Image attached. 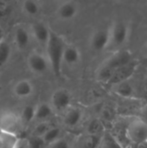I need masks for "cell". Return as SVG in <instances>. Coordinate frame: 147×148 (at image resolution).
Listing matches in <instances>:
<instances>
[{"instance_id": "1", "label": "cell", "mask_w": 147, "mask_h": 148, "mask_svg": "<svg viewBox=\"0 0 147 148\" xmlns=\"http://www.w3.org/2000/svg\"><path fill=\"white\" fill-rule=\"evenodd\" d=\"M131 62V54L128 51H118L104 62L98 70L97 77L101 82H111L114 74Z\"/></svg>"}, {"instance_id": "2", "label": "cell", "mask_w": 147, "mask_h": 148, "mask_svg": "<svg viewBox=\"0 0 147 148\" xmlns=\"http://www.w3.org/2000/svg\"><path fill=\"white\" fill-rule=\"evenodd\" d=\"M64 40L57 34L51 32L46 44L47 59L54 74L59 76L63 64V54L66 48Z\"/></svg>"}, {"instance_id": "3", "label": "cell", "mask_w": 147, "mask_h": 148, "mask_svg": "<svg viewBox=\"0 0 147 148\" xmlns=\"http://www.w3.org/2000/svg\"><path fill=\"white\" fill-rule=\"evenodd\" d=\"M110 43L109 47L120 48L123 46L128 40L130 34V27L124 21H116L109 28Z\"/></svg>"}, {"instance_id": "4", "label": "cell", "mask_w": 147, "mask_h": 148, "mask_svg": "<svg viewBox=\"0 0 147 148\" xmlns=\"http://www.w3.org/2000/svg\"><path fill=\"white\" fill-rule=\"evenodd\" d=\"M126 134L127 139L135 144L147 143V123L139 119L134 120L127 126Z\"/></svg>"}, {"instance_id": "5", "label": "cell", "mask_w": 147, "mask_h": 148, "mask_svg": "<svg viewBox=\"0 0 147 148\" xmlns=\"http://www.w3.org/2000/svg\"><path fill=\"white\" fill-rule=\"evenodd\" d=\"M27 63L29 69L35 74H43L49 67L47 57L37 52H33L28 56Z\"/></svg>"}, {"instance_id": "6", "label": "cell", "mask_w": 147, "mask_h": 148, "mask_svg": "<svg viewBox=\"0 0 147 148\" xmlns=\"http://www.w3.org/2000/svg\"><path fill=\"white\" fill-rule=\"evenodd\" d=\"M110 33L109 29L96 30L91 36L90 46L94 51H102L109 47Z\"/></svg>"}, {"instance_id": "7", "label": "cell", "mask_w": 147, "mask_h": 148, "mask_svg": "<svg viewBox=\"0 0 147 148\" xmlns=\"http://www.w3.org/2000/svg\"><path fill=\"white\" fill-rule=\"evenodd\" d=\"M20 124L19 117L12 112H7L0 116V132L16 134Z\"/></svg>"}, {"instance_id": "8", "label": "cell", "mask_w": 147, "mask_h": 148, "mask_svg": "<svg viewBox=\"0 0 147 148\" xmlns=\"http://www.w3.org/2000/svg\"><path fill=\"white\" fill-rule=\"evenodd\" d=\"M72 101L71 95L66 89H57L54 92L51 98V106L53 108L62 111L69 108Z\"/></svg>"}, {"instance_id": "9", "label": "cell", "mask_w": 147, "mask_h": 148, "mask_svg": "<svg viewBox=\"0 0 147 148\" xmlns=\"http://www.w3.org/2000/svg\"><path fill=\"white\" fill-rule=\"evenodd\" d=\"M79 11L78 4L73 1L62 3L57 10V16L62 20H71L77 16Z\"/></svg>"}, {"instance_id": "10", "label": "cell", "mask_w": 147, "mask_h": 148, "mask_svg": "<svg viewBox=\"0 0 147 148\" xmlns=\"http://www.w3.org/2000/svg\"><path fill=\"white\" fill-rule=\"evenodd\" d=\"M113 91L115 94L124 98H133L136 95L135 88H133V84L127 80L114 83Z\"/></svg>"}, {"instance_id": "11", "label": "cell", "mask_w": 147, "mask_h": 148, "mask_svg": "<svg viewBox=\"0 0 147 148\" xmlns=\"http://www.w3.org/2000/svg\"><path fill=\"white\" fill-rule=\"evenodd\" d=\"M51 31L49 29V28L42 23H37L32 26V34L36 40L41 43L46 45L50 36Z\"/></svg>"}, {"instance_id": "12", "label": "cell", "mask_w": 147, "mask_h": 148, "mask_svg": "<svg viewBox=\"0 0 147 148\" xmlns=\"http://www.w3.org/2000/svg\"><path fill=\"white\" fill-rule=\"evenodd\" d=\"M81 61V52L75 46H66L63 54V63L68 66L77 65Z\"/></svg>"}, {"instance_id": "13", "label": "cell", "mask_w": 147, "mask_h": 148, "mask_svg": "<svg viewBox=\"0 0 147 148\" xmlns=\"http://www.w3.org/2000/svg\"><path fill=\"white\" fill-rule=\"evenodd\" d=\"M34 87L32 83L28 80L18 81L13 88V92L18 98H27L32 95Z\"/></svg>"}, {"instance_id": "14", "label": "cell", "mask_w": 147, "mask_h": 148, "mask_svg": "<svg viewBox=\"0 0 147 148\" xmlns=\"http://www.w3.org/2000/svg\"><path fill=\"white\" fill-rule=\"evenodd\" d=\"M14 40L17 48L23 49L30 42V34L23 27H17L15 30Z\"/></svg>"}, {"instance_id": "15", "label": "cell", "mask_w": 147, "mask_h": 148, "mask_svg": "<svg viewBox=\"0 0 147 148\" xmlns=\"http://www.w3.org/2000/svg\"><path fill=\"white\" fill-rule=\"evenodd\" d=\"M81 111L79 108H68V111L66 112L63 122L66 126L69 127H73L77 126L81 119Z\"/></svg>"}, {"instance_id": "16", "label": "cell", "mask_w": 147, "mask_h": 148, "mask_svg": "<svg viewBox=\"0 0 147 148\" xmlns=\"http://www.w3.org/2000/svg\"><path fill=\"white\" fill-rule=\"evenodd\" d=\"M19 139L16 134L0 132V148H18Z\"/></svg>"}, {"instance_id": "17", "label": "cell", "mask_w": 147, "mask_h": 148, "mask_svg": "<svg viewBox=\"0 0 147 148\" xmlns=\"http://www.w3.org/2000/svg\"><path fill=\"white\" fill-rule=\"evenodd\" d=\"M53 115V108L49 103H41L36 107V120L44 121Z\"/></svg>"}, {"instance_id": "18", "label": "cell", "mask_w": 147, "mask_h": 148, "mask_svg": "<svg viewBox=\"0 0 147 148\" xmlns=\"http://www.w3.org/2000/svg\"><path fill=\"white\" fill-rule=\"evenodd\" d=\"M61 137V129L56 127H50L42 137L45 144L52 145Z\"/></svg>"}, {"instance_id": "19", "label": "cell", "mask_w": 147, "mask_h": 148, "mask_svg": "<svg viewBox=\"0 0 147 148\" xmlns=\"http://www.w3.org/2000/svg\"><path fill=\"white\" fill-rule=\"evenodd\" d=\"M11 55V48L10 45L3 41L0 43V68L4 66L6 62L9 61Z\"/></svg>"}, {"instance_id": "20", "label": "cell", "mask_w": 147, "mask_h": 148, "mask_svg": "<svg viewBox=\"0 0 147 148\" xmlns=\"http://www.w3.org/2000/svg\"><path fill=\"white\" fill-rule=\"evenodd\" d=\"M23 10L29 16H36L40 11V5L36 1L27 0L23 3Z\"/></svg>"}, {"instance_id": "21", "label": "cell", "mask_w": 147, "mask_h": 148, "mask_svg": "<svg viewBox=\"0 0 147 148\" xmlns=\"http://www.w3.org/2000/svg\"><path fill=\"white\" fill-rule=\"evenodd\" d=\"M36 118V107L28 105L23 108L21 114V120L25 123H29Z\"/></svg>"}, {"instance_id": "22", "label": "cell", "mask_w": 147, "mask_h": 148, "mask_svg": "<svg viewBox=\"0 0 147 148\" xmlns=\"http://www.w3.org/2000/svg\"><path fill=\"white\" fill-rule=\"evenodd\" d=\"M45 145L42 137L32 136L28 140V148H43Z\"/></svg>"}, {"instance_id": "23", "label": "cell", "mask_w": 147, "mask_h": 148, "mask_svg": "<svg viewBox=\"0 0 147 148\" xmlns=\"http://www.w3.org/2000/svg\"><path fill=\"white\" fill-rule=\"evenodd\" d=\"M50 127L49 126V124L45 121H42L41 123H39L38 125L36 126L35 129H34V134L33 136H37V137H42L44 135V134L48 131V129Z\"/></svg>"}, {"instance_id": "24", "label": "cell", "mask_w": 147, "mask_h": 148, "mask_svg": "<svg viewBox=\"0 0 147 148\" xmlns=\"http://www.w3.org/2000/svg\"><path fill=\"white\" fill-rule=\"evenodd\" d=\"M100 143V140L97 135L90 134L84 141V148H96Z\"/></svg>"}, {"instance_id": "25", "label": "cell", "mask_w": 147, "mask_h": 148, "mask_svg": "<svg viewBox=\"0 0 147 148\" xmlns=\"http://www.w3.org/2000/svg\"><path fill=\"white\" fill-rule=\"evenodd\" d=\"M51 146V148H69L68 143L62 139H59L58 140H56L55 143H53Z\"/></svg>"}, {"instance_id": "26", "label": "cell", "mask_w": 147, "mask_h": 148, "mask_svg": "<svg viewBox=\"0 0 147 148\" xmlns=\"http://www.w3.org/2000/svg\"><path fill=\"white\" fill-rule=\"evenodd\" d=\"M104 148H120V145L113 139V138H107L106 140Z\"/></svg>"}, {"instance_id": "27", "label": "cell", "mask_w": 147, "mask_h": 148, "mask_svg": "<svg viewBox=\"0 0 147 148\" xmlns=\"http://www.w3.org/2000/svg\"><path fill=\"white\" fill-rule=\"evenodd\" d=\"M100 127H101V124L98 121H93L92 123H90V125H89V133H90V134L96 135L97 132L100 129Z\"/></svg>"}, {"instance_id": "28", "label": "cell", "mask_w": 147, "mask_h": 148, "mask_svg": "<svg viewBox=\"0 0 147 148\" xmlns=\"http://www.w3.org/2000/svg\"><path fill=\"white\" fill-rule=\"evenodd\" d=\"M10 7L4 2H0V16H5L9 13Z\"/></svg>"}, {"instance_id": "29", "label": "cell", "mask_w": 147, "mask_h": 148, "mask_svg": "<svg viewBox=\"0 0 147 148\" xmlns=\"http://www.w3.org/2000/svg\"><path fill=\"white\" fill-rule=\"evenodd\" d=\"M143 92H144L145 95L147 97V76L146 77V79L144 80V82H143Z\"/></svg>"}, {"instance_id": "30", "label": "cell", "mask_w": 147, "mask_h": 148, "mask_svg": "<svg viewBox=\"0 0 147 148\" xmlns=\"http://www.w3.org/2000/svg\"><path fill=\"white\" fill-rule=\"evenodd\" d=\"M4 41V32L3 30V29L0 27V43L3 42Z\"/></svg>"}, {"instance_id": "31", "label": "cell", "mask_w": 147, "mask_h": 148, "mask_svg": "<svg viewBox=\"0 0 147 148\" xmlns=\"http://www.w3.org/2000/svg\"><path fill=\"white\" fill-rule=\"evenodd\" d=\"M2 89H3V88H2V86H1V85H0V92H1V91H2Z\"/></svg>"}]
</instances>
